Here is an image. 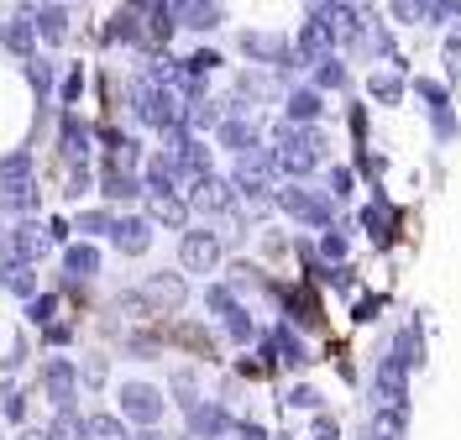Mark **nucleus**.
Wrapping results in <instances>:
<instances>
[{"label": "nucleus", "instance_id": "1", "mask_svg": "<svg viewBox=\"0 0 461 440\" xmlns=\"http://www.w3.org/2000/svg\"><path fill=\"white\" fill-rule=\"evenodd\" d=\"M121 419H131V425H163V409H168V399H163V388H152V382H121Z\"/></svg>", "mask_w": 461, "mask_h": 440}, {"label": "nucleus", "instance_id": "2", "mask_svg": "<svg viewBox=\"0 0 461 440\" xmlns=\"http://www.w3.org/2000/svg\"><path fill=\"white\" fill-rule=\"evenodd\" d=\"M142 304L147 315H173V310H184V299H189V283L178 278V273H152V278H142Z\"/></svg>", "mask_w": 461, "mask_h": 440}, {"label": "nucleus", "instance_id": "3", "mask_svg": "<svg viewBox=\"0 0 461 440\" xmlns=\"http://www.w3.org/2000/svg\"><path fill=\"white\" fill-rule=\"evenodd\" d=\"M373 388H377V404L383 409H409V367L393 352L373 367Z\"/></svg>", "mask_w": 461, "mask_h": 440}, {"label": "nucleus", "instance_id": "4", "mask_svg": "<svg viewBox=\"0 0 461 440\" xmlns=\"http://www.w3.org/2000/svg\"><path fill=\"white\" fill-rule=\"evenodd\" d=\"M53 252V241L48 231L37 226V220H22V226H11V231L0 236V257H22V263H42Z\"/></svg>", "mask_w": 461, "mask_h": 440}, {"label": "nucleus", "instance_id": "5", "mask_svg": "<svg viewBox=\"0 0 461 440\" xmlns=\"http://www.w3.org/2000/svg\"><path fill=\"white\" fill-rule=\"evenodd\" d=\"M42 393H48L53 409H68V404L79 399V367H74L68 356H48V362H42Z\"/></svg>", "mask_w": 461, "mask_h": 440}, {"label": "nucleus", "instance_id": "6", "mask_svg": "<svg viewBox=\"0 0 461 440\" xmlns=\"http://www.w3.org/2000/svg\"><path fill=\"white\" fill-rule=\"evenodd\" d=\"M262 356H273V362H284V367H294V373H304V367L315 362V356H310V346H304V336H299V330H294L288 320L278 325V330H273L267 341H262Z\"/></svg>", "mask_w": 461, "mask_h": 440}, {"label": "nucleus", "instance_id": "7", "mask_svg": "<svg viewBox=\"0 0 461 440\" xmlns=\"http://www.w3.org/2000/svg\"><path fill=\"white\" fill-rule=\"evenodd\" d=\"M184 414H189V430H184L189 440H226L230 436V414L215 399H194Z\"/></svg>", "mask_w": 461, "mask_h": 440}, {"label": "nucleus", "instance_id": "8", "mask_svg": "<svg viewBox=\"0 0 461 440\" xmlns=\"http://www.w3.org/2000/svg\"><path fill=\"white\" fill-rule=\"evenodd\" d=\"M178 263H184V273H210V267L221 263V236L215 231H184Z\"/></svg>", "mask_w": 461, "mask_h": 440}, {"label": "nucleus", "instance_id": "9", "mask_svg": "<svg viewBox=\"0 0 461 440\" xmlns=\"http://www.w3.org/2000/svg\"><path fill=\"white\" fill-rule=\"evenodd\" d=\"M111 247L121 257H142L147 247H152V220L147 215H126V220H111Z\"/></svg>", "mask_w": 461, "mask_h": 440}, {"label": "nucleus", "instance_id": "10", "mask_svg": "<svg viewBox=\"0 0 461 440\" xmlns=\"http://www.w3.org/2000/svg\"><path fill=\"white\" fill-rule=\"evenodd\" d=\"M63 273H68L74 283L95 278V273H100V247H95L89 236H79V241L68 236V241H63Z\"/></svg>", "mask_w": 461, "mask_h": 440}, {"label": "nucleus", "instance_id": "11", "mask_svg": "<svg viewBox=\"0 0 461 440\" xmlns=\"http://www.w3.org/2000/svg\"><path fill=\"white\" fill-rule=\"evenodd\" d=\"M147 220H152V226H168V231H184V226H189V205H184L173 189H152V200H147Z\"/></svg>", "mask_w": 461, "mask_h": 440}, {"label": "nucleus", "instance_id": "12", "mask_svg": "<svg viewBox=\"0 0 461 440\" xmlns=\"http://www.w3.org/2000/svg\"><path fill=\"white\" fill-rule=\"evenodd\" d=\"M278 205H284L294 220H304V226H330V205H325L320 194H310V189H284Z\"/></svg>", "mask_w": 461, "mask_h": 440}, {"label": "nucleus", "instance_id": "13", "mask_svg": "<svg viewBox=\"0 0 461 440\" xmlns=\"http://www.w3.org/2000/svg\"><path fill=\"white\" fill-rule=\"evenodd\" d=\"M0 283L16 293V299L37 293V263H22V257H0Z\"/></svg>", "mask_w": 461, "mask_h": 440}, {"label": "nucleus", "instance_id": "14", "mask_svg": "<svg viewBox=\"0 0 461 440\" xmlns=\"http://www.w3.org/2000/svg\"><path fill=\"white\" fill-rule=\"evenodd\" d=\"M403 430H409V409H383L377 404L373 419H367V436L373 440H403Z\"/></svg>", "mask_w": 461, "mask_h": 440}, {"label": "nucleus", "instance_id": "15", "mask_svg": "<svg viewBox=\"0 0 461 440\" xmlns=\"http://www.w3.org/2000/svg\"><path fill=\"white\" fill-rule=\"evenodd\" d=\"M221 325H226V336L236 341V346L258 341V320H252V310H247V304H230L226 315H221Z\"/></svg>", "mask_w": 461, "mask_h": 440}, {"label": "nucleus", "instance_id": "16", "mask_svg": "<svg viewBox=\"0 0 461 440\" xmlns=\"http://www.w3.org/2000/svg\"><path fill=\"white\" fill-rule=\"evenodd\" d=\"M85 440H131L121 414H85Z\"/></svg>", "mask_w": 461, "mask_h": 440}, {"label": "nucleus", "instance_id": "17", "mask_svg": "<svg viewBox=\"0 0 461 440\" xmlns=\"http://www.w3.org/2000/svg\"><path fill=\"white\" fill-rule=\"evenodd\" d=\"M48 440H85V414L74 409H58L53 419H48Z\"/></svg>", "mask_w": 461, "mask_h": 440}, {"label": "nucleus", "instance_id": "18", "mask_svg": "<svg viewBox=\"0 0 461 440\" xmlns=\"http://www.w3.org/2000/svg\"><path fill=\"white\" fill-rule=\"evenodd\" d=\"M226 205H230V189L221 178L200 174V184H194V210H226Z\"/></svg>", "mask_w": 461, "mask_h": 440}, {"label": "nucleus", "instance_id": "19", "mask_svg": "<svg viewBox=\"0 0 461 440\" xmlns=\"http://www.w3.org/2000/svg\"><path fill=\"white\" fill-rule=\"evenodd\" d=\"M393 356H399L403 367H420V362H425V341H420L414 325H403L399 336H393Z\"/></svg>", "mask_w": 461, "mask_h": 440}, {"label": "nucleus", "instance_id": "20", "mask_svg": "<svg viewBox=\"0 0 461 440\" xmlns=\"http://www.w3.org/2000/svg\"><path fill=\"white\" fill-rule=\"evenodd\" d=\"M27 320L37 325V330H42V325L48 320H58V293H27Z\"/></svg>", "mask_w": 461, "mask_h": 440}, {"label": "nucleus", "instance_id": "21", "mask_svg": "<svg viewBox=\"0 0 461 440\" xmlns=\"http://www.w3.org/2000/svg\"><path fill=\"white\" fill-rule=\"evenodd\" d=\"M0 205L11 210V215H22V210L37 205V194H32V184H0Z\"/></svg>", "mask_w": 461, "mask_h": 440}, {"label": "nucleus", "instance_id": "22", "mask_svg": "<svg viewBox=\"0 0 461 440\" xmlns=\"http://www.w3.org/2000/svg\"><path fill=\"white\" fill-rule=\"evenodd\" d=\"M346 252H351V241H346V231H320V263H346Z\"/></svg>", "mask_w": 461, "mask_h": 440}, {"label": "nucleus", "instance_id": "23", "mask_svg": "<svg viewBox=\"0 0 461 440\" xmlns=\"http://www.w3.org/2000/svg\"><path fill=\"white\" fill-rule=\"evenodd\" d=\"M105 194H111V200H137L142 189H137V178H131V174H121V163H115L111 174H105Z\"/></svg>", "mask_w": 461, "mask_h": 440}, {"label": "nucleus", "instance_id": "24", "mask_svg": "<svg viewBox=\"0 0 461 440\" xmlns=\"http://www.w3.org/2000/svg\"><path fill=\"white\" fill-rule=\"evenodd\" d=\"M74 367H79L85 388H105V378H111V362H105V356H85V362H74Z\"/></svg>", "mask_w": 461, "mask_h": 440}, {"label": "nucleus", "instance_id": "25", "mask_svg": "<svg viewBox=\"0 0 461 440\" xmlns=\"http://www.w3.org/2000/svg\"><path fill=\"white\" fill-rule=\"evenodd\" d=\"M74 226H79V236H89V241H95V236L111 231V215H105V210H85V215H79Z\"/></svg>", "mask_w": 461, "mask_h": 440}, {"label": "nucleus", "instance_id": "26", "mask_svg": "<svg viewBox=\"0 0 461 440\" xmlns=\"http://www.w3.org/2000/svg\"><path fill=\"white\" fill-rule=\"evenodd\" d=\"M204 304H210V315H226L230 304H236L230 283H204Z\"/></svg>", "mask_w": 461, "mask_h": 440}, {"label": "nucleus", "instance_id": "27", "mask_svg": "<svg viewBox=\"0 0 461 440\" xmlns=\"http://www.w3.org/2000/svg\"><path fill=\"white\" fill-rule=\"evenodd\" d=\"M284 404H288V409H310V414H315L320 404H325V399H320V393L310 388V382H299V388H288V399H284Z\"/></svg>", "mask_w": 461, "mask_h": 440}, {"label": "nucleus", "instance_id": "28", "mask_svg": "<svg viewBox=\"0 0 461 440\" xmlns=\"http://www.w3.org/2000/svg\"><path fill=\"white\" fill-rule=\"evenodd\" d=\"M27 152H16V157H5V163H0V184H27Z\"/></svg>", "mask_w": 461, "mask_h": 440}, {"label": "nucleus", "instance_id": "29", "mask_svg": "<svg viewBox=\"0 0 461 440\" xmlns=\"http://www.w3.org/2000/svg\"><path fill=\"white\" fill-rule=\"evenodd\" d=\"M288 299H294V320L299 325H320V310H315V299H310V293H288Z\"/></svg>", "mask_w": 461, "mask_h": 440}, {"label": "nucleus", "instance_id": "30", "mask_svg": "<svg viewBox=\"0 0 461 440\" xmlns=\"http://www.w3.org/2000/svg\"><path fill=\"white\" fill-rule=\"evenodd\" d=\"M42 341H48V346H68V341H74V325L68 320H48L42 325Z\"/></svg>", "mask_w": 461, "mask_h": 440}, {"label": "nucleus", "instance_id": "31", "mask_svg": "<svg viewBox=\"0 0 461 440\" xmlns=\"http://www.w3.org/2000/svg\"><path fill=\"white\" fill-rule=\"evenodd\" d=\"M0 409H5V419H27V393H16V388H5V399H0Z\"/></svg>", "mask_w": 461, "mask_h": 440}, {"label": "nucleus", "instance_id": "32", "mask_svg": "<svg viewBox=\"0 0 461 440\" xmlns=\"http://www.w3.org/2000/svg\"><path fill=\"white\" fill-rule=\"evenodd\" d=\"M377 310H383V299H377V293H373V299H357V315H351V320H357V325H373Z\"/></svg>", "mask_w": 461, "mask_h": 440}, {"label": "nucleus", "instance_id": "33", "mask_svg": "<svg viewBox=\"0 0 461 440\" xmlns=\"http://www.w3.org/2000/svg\"><path fill=\"white\" fill-rule=\"evenodd\" d=\"M173 393H178V404L189 409V404H194V373H178V378H173Z\"/></svg>", "mask_w": 461, "mask_h": 440}, {"label": "nucleus", "instance_id": "34", "mask_svg": "<svg viewBox=\"0 0 461 440\" xmlns=\"http://www.w3.org/2000/svg\"><path fill=\"white\" fill-rule=\"evenodd\" d=\"M42 231H48V241H53V247H63V241H68V236H74V226H68V220H42Z\"/></svg>", "mask_w": 461, "mask_h": 440}, {"label": "nucleus", "instance_id": "35", "mask_svg": "<svg viewBox=\"0 0 461 440\" xmlns=\"http://www.w3.org/2000/svg\"><path fill=\"white\" fill-rule=\"evenodd\" d=\"M184 174H210V152H194V147H189V152H184Z\"/></svg>", "mask_w": 461, "mask_h": 440}, {"label": "nucleus", "instance_id": "36", "mask_svg": "<svg viewBox=\"0 0 461 440\" xmlns=\"http://www.w3.org/2000/svg\"><path fill=\"white\" fill-rule=\"evenodd\" d=\"M315 440H341V425H336L330 414H320V409H315Z\"/></svg>", "mask_w": 461, "mask_h": 440}, {"label": "nucleus", "instance_id": "37", "mask_svg": "<svg viewBox=\"0 0 461 440\" xmlns=\"http://www.w3.org/2000/svg\"><path fill=\"white\" fill-rule=\"evenodd\" d=\"M362 226H367V231H377V236H388V231H383V226H388V210H383V205H367V210H362Z\"/></svg>", "mask_w": 461, "mask_h": 440}, {"label": "nucleus", "instance_id": "38", "mask_svg": "<svg viewBox=\"0 0 461 440\" xmlns=\"http://www.w3.org/2000/svg\"><path fill=\"white\" fill-rule=\"evenodd\" d=\"M230 430H236V440H267V425H258V419H241Z\"/></svg>", "mask_w": 461, "mask_h": 440}, {"label": "nucleus", "instance_id": "39", "mask_svg": "<svg viewBox=\"0 0 461 440\" xmlns=\"http://www.w3.org/2000/svg\"><path fill=\"white\" fill-rule=\"evenodd\" d=\"M310 163H315L310 152H284V168H288V174H310Z\"/></svg>", "mask_w": 461, "mask_h": 440}, {"label": "nucleus", "instance_id": "40", "mask_svg": "<svg viewBox=\"0 0 461 440\" xmlns=\"http://www.w3.org/2000/svg\"><path fill=\"white\" fill-rule=\"evenodd\" d=\"M346 189H351V174H346V168H336V174H330V194H346Z\"/></svg>", "mask_w": 461, "mask_h": 440}, {"label": "nucleus", "instance_id": "41", "mask_svg": "<svg viewBox=\"0 0 461 440\" xmlns=\"http://www.w3.org/2000/svg\"><path fill=\"white\" fill-rule=\"evenodd\" d=\"M22 440H48V425H37V430L27 425V430H22Z\"/></svg>", "mask_w": 461, "mask_h": 440}, {"label": "nucleus", "instance_id": "42", "mask_svg": "<svg viewBox=\"0 0 461 440\" xmlns=\"http://www.w3.org/2000/svg\"><path fill=\"white\" fill-rule=\"evenodd\" d=\"M137 440H163V436H158V425H147V436H137Z\"/></svg>", "mask_w": 461, "mask_h": 440}, {"label": "nucleus", "instance_id": "43", "mask_svg": "<svg viewBox=\"0 0 461 440\" xmlns=\"http://www.w3.org/2000/svg\"><path fill=\"white\" fill-rule=\"evenodd\" d=\"M267 440H294V436H267Z\"/></svg>", "mask_w": 461, "mask_h": 440}, {"label": "nucleus", "instance_id": "44", "mask_svg": "<svg viewBox=\"0 0 461 440\" xmlns=\"http://www.w3.org/2000/svg\"><path fill=\"white\" fill-rule=\"evenodd\" d=\"M0 399H5V382H0Z\"/></svg>", "mask_w": 461, "mask_h": 440}, {"label": "nucleus", "instance_id": "45", "mask_svg": "<svg viewBox=\"0 0 461 440\" xmlns=\"http://www.w3.org/2000/svg\"><path fill=\"white\" fill-rule=\"evenodd\" d=\"M367 440H373V436H367Z\"/></svg>", "mask_w": 461, "mask_h": 440}]
</instances>
